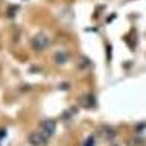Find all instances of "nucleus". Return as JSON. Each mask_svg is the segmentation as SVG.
Here are the masks:
<instances>
[{"mask_svg":"<svg viewBox=\"0 0 146 146\" xmlns=\"http://www.w3.org/2000/svg\"><path fill=\"white\" fill-rule=\"evenodd\" d=\"M56 131V123L53 120H44L41 123V133L47 137H51Z\"/></svg>","mask_w":146,"mask_h":146,"instance_id":"3","label":"nucleus"},{"mask_svg":"<svg viewBox=\"0 0 146 146\" xmlns=\"http://www.w3.org/2000/svg\"><path fill=\"white\" fill-rule=\"evenodd\" d=\"M82 146H95V137L94 136H89L86 140H85V143Z\"/></svg>","mask_w":146,"mask_h":146,"instance_id":"7","label":"nucleus"},{"mask_svg":"<svg viewBox=\"0 0 146 146\" xmlns=\"http://www.w3.org/2000/svg\"><path fill=\"white\" fill-rule=\"evenodd\" d=\"M102 130V133H104V137H107V139H111V137H114V130L113 129H110V127H102L101 129Z\"/></svg>","mask_w":146,"mask_h":146,"instance_id":"5","label":"nucleus"},{"mask_svg":"<svg viewBox=\"0 0 146 146\" xmlns=\"http://www.w3.org/2000/svg\"><path fill=\"white\" fill-rule=\"evenodd\" d=\"M48 44H50V40H48V36L44 35L42 32L36 34L34 38L31 40V45L35 48V50H42V48H45Z\"/></svg>","mask_w":146,"mask_h":146,"instance_id":"1","label":"nucleus"},{"mask_svg":"<svg viewBox=\"0 0 146 146\" xmlns=\"http://www.w3.org/2000/svg\"><path fill=\"white\" fill-rule=\"evenodd\" d=\"M28 140H29V143L34 145V146H44V145L47 143L48 137L44 136L41 131H34V133H31V135H29Z\"/></svg>","mask_w":146,"mask_h":146,"instance_id":"2","label":"nucleus"},{"mask_svg":"<svg viewBox=\"0 0 146 146\" xmlns=\"http://www.w3.org/2000/svg\"><path fill=\"white\" fill-rule=\"evenodd\" d=\"M80 104L83 107H92V105H95V96L91 95V94L83 95L82 98H80Z\"/></svg>","mask_w":146,"mask_h":146,"instance_id":"4","label":"nucleus"},{"mask_svg":"<svg viewBox=\"0 0 146 146\" xmlns=\"http://www.w3.org/2000/svg\"><path fill=\"white\" fill-rule=\"evenodd\" d=\"M54 58H56V62H57V63H64V60H66V54H64V51H57L56 56H54Z\"/></svg>","mask_w":146,"mask_h":146,"instance_id":"6","label":"nucleus"}]
</instances>
